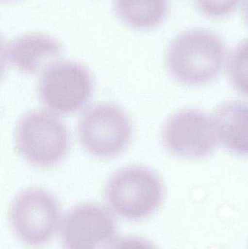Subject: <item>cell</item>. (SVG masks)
<instances>
[{
  "label": "cell",
  "mask_w": 248,
  "mask_h": 249,
  "mask_svg": "<svg viewBox=\"0 0 248 249\" xmlns=\"http://www.w3.org/2000/svg\"><path fill=\"white\" fill-rule=\"evenodd\" d=\"M224 59L225 47L218 35L205 29H192L173 41L167 51V65L179 82L198 85L215 78Z\"/></svg>",
  "instance_id": "1"
},
{
  "label": "cell",
  "mask_w": 248,
  "mask_h": 249,
  "mask_svg": "<svg viewBox=\"0 0 248 249\" xmlns=\"http://www.w3.org/2000/svg\"><path fill=\"white\" fill-rule=\"evenodd\" d=\"M106 198L112 210L131 220L145 219L161 205L164 187L160 177L147 167L121 168L109 178Z\"/></svg>",
  "instance_id": "2"
},
{
  "label": "cell",
  "mask_w": 248,
  "mask_h": 249,
  "mask_svg": "<svg viewBox=\"0 0 248 249\" xmlns=\"http://www.w3.org/2000/svg\"><path fill=\"white\" fill-rule=\"evenodd\" d=\"M68 129L56 115L33 110L23 115L15 132V144L20 156L30 165L52 166L62 160L69 148Z\"/></svg>",
  "instance_id": "3"
},
{
  "label": "cell",
  "mask_w": 248,
  "mask_h": 249,
  "mask_svg": "<svg viewBox=\"0 0 248 249\" xmlns=\"http://www.w3.org/2000/svg\"><path fill=\"white\" fill-rule=\"evenodd\" d=\"M132 127L127 112L118 105L104 103L89 108L80 118L78 137L93 156L110 158L122 153L131 142Z\"/></svg>",
  "instance_id": "4"
},
{
  "label": "cell",
  "mask_w": 248,
  "mask_h": 249,
  "mask_svg": "<svg viewBox=\"0 0 248 249\" xmlns=\"http://www.w3.org/2000/svg\"><path fill=\"white\" fill-rule=\"evenodd\" d=\"M93 76L84 66L61 61L44 70L38 83V96L51 111L67 115L85 106L93 94Z\"/></svg>",
  "instance_id": "5"
},
{
  "label": "cell",
  "mask_w": 248,
  "mask_h": 249,
  "mask_svg": "<svg viewBox=\"0 0 248 249\" xmlns=\"http://www.w3.org/2000/svg\"><path fill=\"white\" fill-rule=\"evenodd\" d=\"M16 236L26 245L40 247L50 241L58 227L60 209L49 192L30 188L19 193L10 212Z\"/></svg>",
  "instance_id": "6"
},
{
  "label": "cell",
  "mask_w": 248,
  "mask_h": 249,
  "mask_svg": "<svg viewBox=\"0 0 248 249\" xmlns=\"http://www.w3.org/2000/svg\"><path fill=\"white\" fill-rule=\"evenodd\" d=\"M116 224L110 212L96 203H84L68 212L61 226L66 249H110Z\"/></svg>",
  "instance_id": "7"
},
{
  "label": "cell",
  "mask_w": 248,
  "mask_h": 249,
  "mask_svg": "<svg viewBox=\"0 0 248 249\" xmlns=\"http://www.w3.org/2000/svg\"><path fill=\"white\" fill-rule=\"evenodd\" d=\"M214 121L198 110L187 109L169 118L163 129L165 146L182 158L199 159L209 155L216 144Z\"/></svg>",
  "instance_id": "8"
},
{
  "label": "cell",
  "mask_w": 248,
  "mask_h": 249,
  "mask_svg": "<svg viewBox=\"0 0 248 249\" xmlns=\"http://www.w3.org/2000/svg\"><path fill=\"white\" fill-rule=\"evenodd\" d=\"M7 64L22 72L35 74L55 63L63 53L61 44L42 34L23 35L9 42L2 48Z\"/></svg>",
  "instance_id": "9"
},
{
  "label": "cell",
  "mask_w": 248,
  "mask_h": 249,
  "mask_svg": "<svg viewBox=\"0 0 248 249\" xmlns=\"http://www.w3.org/2000/svg\"><path fill=\"white\" fill-rule=\"evenodd\" d=\"M217 136L234 153L248 155V105L230 102L219 108L214 119Z\"/></svg>",
  "instance_id": "10"
},
{
  "label": "cell",
  "mask_w": 248,
  "mask_h": 249,
  "mask_svg": "<svg viewBox=\"0 0 248 249\" xmlns=\"http://www.w3.org/2000/svg\"><path fill=\"white\" fill-rule=\"evenodd\" d=\"M118 18L130 27L149 29L164 20L168 0H114Z\"/></svg>",
  "instance_id": "11"
},
{
  "label": "cell",
  "mask_w": 248,
  "mask_h": 249,
  "mask_svg": "<svg viewBox=\"0 0 248 249\" xmlns=\"http://www.w3.org/2000/svg\"><path fill=\"white\" fill-rule=\"evenodd\" d=\"M230 70L236 89L248 96V39L241 42L233 53Z\"/></svg>",
  "instance_id": "12"
},
{
  "label": "cell",
  "mask_w": 248,
  "mask_h": 249,
  "mask_svg": "<svg viewBox=\"0 0 248 249\" xmlns=\"http://www.w3.org/2000/svg\"><path fill=\"white\" fill-rule=\"evenodd\" d=\"M240 0H196L199 11L214 18L226 17L237 8Z\"/></svg>",
  "instance_id": "13"
},
{
  "label": "cell",
  "mask_w": 248,
  "mask_h": 249,
  "mask_svg": "<svg viewBox=\"0 0 248 249\" xmlns=\"http://www.w3.org/2000/svg\"><path fill=\"white\" fill-rule=\"evenodd\" d=\"M110 249H157V247L147 240L136 237L122 238L115 242Z\"/></svg>",
  "instance_id": "14"
},
{
  "label": "cell",
  "mask_w": 248,
  "mask_h": 249,
  "mask_svg": "<svg viewBox=\"0 0 248 249\" xmlns=\"http://www.w3.org/2000/svg\"><path fill=\"white\" fill-rule=\"evenodd\" d=\"M244 15L246 21L248 23V0H245L244 2Z\"/></svg>",
  "instance_id": "15"
}]
</instances>
